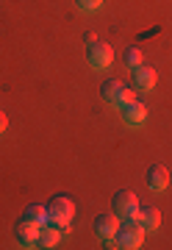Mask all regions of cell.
Segmentation results:
<instances>
[{
  "label": "cell",
  "instance_id": "obj_1",
  "mask_svg": "<svg viewBox=\"0 0 172 250\" xmlns=\"http://www.w3.org/2000/svg\"><path fill=\"white\" fill-rule=\"evenodd\" d=\"M73 214H75V206L70 197H53L50 206H47V225H53L61 233H67L70 223H73Z\"/></svg>",
  "mask_w": 172,
  "mask_h": 250
},
{
  "label": "cell",
  "instance_id": "obj_2",
  "mask_svg": "<svg viewBox=\"0 0 172 250\" xmlns=\"http://www.w3.org/2000/svg\"><path fill=\"white\" fill-rule=\"evenodd\" d=\"M142 239H145V231H142V225L136 223V220H125V223H119L117 233H114V248H122V250H136L142 248Z\"/></svg>",
  "mask_w": 172,
  "mask_h": 250
},
{
  "label": "cell",
  "instance_id": "obj_3",
  "mask_svg": "<svg viewBox=\"0 0 172 250\" xmlns=\"http://www.w3.org/2000/svg\"><path fill=\"white\" fill-rule=\"evenodd\" d=\"M100 95H103L106 103H111V106H117V108H122L125 103L134 100L131 86H125L122 81H106V83H103V89H100Z\"/></svg>",
  "mask_w": 172,
  "mask_h": 250
},
{
  "label": "cell",
  "instance_id": "obj_4",
  "mask_svg": "<svg viewBox=\"0 0 172 250\" xmlns=\"http://www.w3.org/2000/svg\"><path fill=\"white\" fill-rule=\"evenodd\" d=\"M114 214L119 220H136V214H139V197L131 189H122V192L114 195Z\"/></svg>",
  "mask_w": 172,
  "mask_h": 250
},
{
  "label": "cell",
  "instance_id": "obj_5",
  "mask_svg": "<svg viewBox=\"0 0 172 250\" xmlns=\"http://www.w3.org/2000/svg\"><path fill=\"white\" fill-rule=\"evenodd\" d=\"M86 62H89L95 70H106V67H111V62H114V47H111L109 42H92L89 50H86Z\"/></svg>",
  "mask_w": 172,
  "mask_h": 250
},
{
  "label": "cell",
  "instance_id": "obj_6",
  "mask_svg": "<svg viewBox=\"0 0 172 250\" xmlns=\"http://www.w3.org/2000/svg\"><path fill=\"white\" fill-rule=\"evenodd\" d=\"M14 233H17V239H19L22 248H37L39 245V225H34L31 220H25V217L17 223Z\"/></svg>",
  "mask_w": 172,
  "mask_h": 250
},
{
  "label": "cell",
  "instance_id": "obj_7",
  "mask_svg": "<svg viewBox=\"0 0 172 250\" xmlns=\"http://www.w3.org/2000/svg\"><path fill=\"white\" fill-rule=\"evenodd\" d=\"M155 81H158V75H155L153 67H147V64H139L134 70V86L139 92H153Z\"/></svg>",
  "mask_w": 172,
  "mask_h": 250
},
{
  "label": "cell",
  "instance_id": "obj_8",
  "mask_svg": "<svg viewBox=\"0 0 172 250\" xmlns=\"http://www.w3.org/2000/svg\"><path fill=\"white\" fill-rule=\"evenodd\" d=\"M119 228V217L117 214H97V220H95V231H97L100 239H114V233H117Z\"/></svg>",
  "mask_w": 172,
  "mask_h": 250
},
{
  "label": "cell",
  "instance_id": "obj_9",
  "mask_svg": "<svg viewBox=\"0 0 172 250\" xmlns=\"http://www.w3.org/2000/svg\"><path fill=\"white\" fill-rule=\"evenodd\" d=\"M122 120H125L128 125H142L147 120V106L142 103V100L125 103V106H122Z\"/></svg>",
  "mask_w": 172,
  "mask_h": 250
},
{
  "label": "cell",
  "instance_id": "obj_10",
  "mask_svg": "<svg viewBox=\"0 0 172 250\" xmlns=\"http://www.w3.org/2000/svg\"><path fill=\"white\" fill-rule=\"evenodd\" d=\"M136 223L142 225V231H155V228L161 225V211H158V208H153V206H139Z\"/></svg>",
  "mask_w": 172,
  "mask_h": 250
},
{
  "label": "cell",
  "instance_id": "obj_11",
  "mask_svg": "<svg viewBox=\"0 0 172 250\" xmlns=\"http://www.w3.org/2000/svg\"><path fill=\"white\" fill-rule=\"evenodd\" d=\"M147 187L153 189V192H161V189H167V184H170V170L164 167V164H153L150 170H147Z\"/></svg>",
  "mask_w": 172,
  "mask_h": 250
},
{
  "label": "cell",
  "instance_id": "obj_12",
  "mask_svg": "<svg viewBox=\"0 0 172 250\" xmlns=\"http://www.w3.org/2000/svg\"><path fill=\"white\" fill-rule=\"evenodd\" d=\"M58 239H61V231L58 228H53V225H42L39 228V245L42 248H56Z\"/></svg>",
  "mask_w": 172,
  "mask_h": 250
},
{
  "label": "cell",
  "instance_id": "obj_13",
  "mask_svg": "<svg viewBox=\"0 0 172 250\" xmlns=\"http://www.w3.org/2000/svg\"><path fill=\"white\" fill-rule=\"evenodd\" d=\"M22 217H25V220H31L34 225H39V228H42V225H47V206H37V203L28 206L25 214H22Z\"/></svg>",
  "mask_w": 172,
  "mask_h": 250
},
{
  "label": "cell",
  "instance_id": "obj_14",
  "mask_svg": "<svg viewBox=\"0 0 172 250\" xmlns=\"http://www.w3.org/2000/svg\"><path fill=\"white\" fill-rule=\"evenodd\" d=\"M125 64L128 67H139V64H145V59H142V50H139V47H128L125 50Z\"/></svg>",
  "mask_w": 172,
  "mask_h": 250
},
{
  "label": "cell",
  "instance_id": "obj_15",
  "mask_svg": "<svg viewBox=\"0 0 172 250\" xmlns=\"http://www.w3.org/2000/svg\"><path fill=\"white\" fill-rule=\"evenodd\" d=\"M78 6H81L83 11H95L103 6V0H78Z\"/></svg>",
  "mask_w": 172,
  "mask_h": 250
},
{
  "label": "cell",
  "instance_id": "obj_16",
  "mask_svg": "<svg viewBox=\"0 0 172 250\" xmlns=\"http://www.w3.org/2000/svg\"><path fill=\"white\" fill-rule=\"evenodd\" d=\"M6 125H9V120H6V111H0V134L6 131Z\"/></svg>",
  "mask_w": 172,
  "mask_h": 250
}]
</instances>
